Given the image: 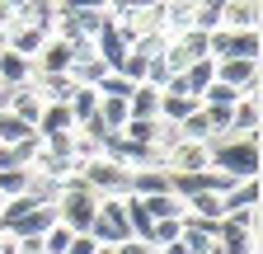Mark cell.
<instances>
[{
    "label": "cell",
    "mask_w": 263,
    "mask_h": 254,
    "mask_svg": "<svg viewBox=\"0 0 263 254\" xmlns=\"http://www.w3.org/2000/svg\"><path fill=\"white\" fill-rule=\"evenodd\" d=\"M179 231H183V216H164V221H155V226H151V245H155V249L170 245V240H179Z\"/></svg>",
    "instance_id": "cell-31"
},
{
    "label": "cell",
    "mask_w": 263,
    "mask_h": 254,
    "mask_svg": "<svg viewBox=\"0 0 263 254\" xmlns=\"http://www.w3.org/2000/svg\"><path fill=\"white\" fill-rule=\"evenodd\" d=\"M197 108H202V104H197V94H174V89H160V122H183L188 113H197Z\"/></svg>",
    "instance_id": "cell-11"
},
{
    "label": "cell",
    "mask_w": 263,
    "mask_h": 254,
    "mask_svg": "<svg viewBox=\"0 0 263 254\" xmlns=\"http://www.w3.org/2000/svg\"><path fill=\"white\" fill-rule=\"evenodd\" d=\"M94 89H99V94H108V99H127V94H132V89H137V85H132V80H127L122 71H108V76H104V80H99Z\"/></svg>",
    "instance_id": "cell-29"
},
{
    "label": "cell",
    "mask_w": 263,
    "mask_h": 254,
    "mask_svg": "<svg viewBox=\"0 0 263 254\" xmlns=\"http://www.w3.org/2000/svg\"><path fill=\"white\" fill-rule=\"evenodd\" d=\"M212 170H221V174H230V179H258V170H263L258 137H226V141H212Z\"/></svg>",
    "instance_id": "cell-1"
},
{
    "label": "cell",
    "mask_w": 263,
    "mask_h": 254,
    "mask_svg": "<svg viewBox=\"0 0 263 254\" xmlns=\"http://www.w3.org/2000/svg\"><path fill=\"white\" fill-rule=\"evenodd\" d=\"M212 254H258V235L245 231V226H235L230 216H221L216 221V249Z\"/></svg>",
    "instance_id": "cell-7"
},
{
    "label": "cell",
    "mask_w": 263,
    "mask_h": 254,
    "mask_svg": "<svg viewBox=\"0 0 263 254\" xmlns=\"http://www.w3.org/2000/svg\"><path fill=\"white\" fill-rule=\"evenodd\" d=\"M141 207H146V216H151V221L183 216V198H179V193H151V198H141Z\"/></svg>",
    "instance_id": "cell-25"
},
{
    "label": "cell",
    "mask_w": 263,
    "mask_h": 254,
    "mask_svg": "<svg viewBox=\"0 0 263 254\" xmlns=\"http://www.w3.org/2000/svg\"><path fill=\"white\" fill-rule=\"evenodd\" d=\"M183 216H197V221H221V216H226L221 193H212V188H202V193H188V198H183Z\"/></svg>",
    "instance_id": "cell-19"
},
{
    "label": "cell",
    "mask_w": 263,
    "mask_h": 254,
    "mask_svg": "<svg viewBox=\"0 0 263 254\" xmlns=\"http://www.w3.org/2000/svg\"><path fill=\"white\" fill-rule=\"evenodd\" d=\"M28 193V170H0V198Z\"/></svg>",
    "instance_id": "cell-32"
},
{
    "label": "cell",
    "mask_w": 263,
    "mask_h": 254,
    "mask_svg": "<svg viewBox=\"0 0 263 254\" xmlns=\"http://www.w3.org/2000/svg\"><path fill=\"white\" fill-rule=\"evenodd\" d=\"M28 80H33V61L10 52V47H0V85L14 89V85H28Z\"/></svg>",
    "instance_id": "cell-15"
},
{
    "label": "cell",
    "mask_w": 263,
    "mask_h": 254,
    "mask_svg": "<svg viewBox=\"0 0 263 254\" xmlns=\"http://www.w3.org/2000/svg\"><path fill=\"white\" fill-rule=\"evenodd\" d=\"M43 38L47 33H43V28H33V24H10L5 28V47L19 52V57H28V61H33V52L43 47Z\"/></svg>",
    "instance_id": "cell-16"
},
{
    "label": "cell",
    "mask_w": 263,
    "mask_h": 254,
    "mask_svg": "<svg viewBox=\"0 0 263 254\" xmlns=\"http://www.w3.org/2000/svg\"><path fill=\"white\" fill-rule=\"evenodd\" d=\"M174 71L164 66V57H151L146 61V76H141V85H155V89H164V80H170Z\"/></svg>",
    "instance_id": "cell-33"
},
{
    "label": "cell",
    "mask_w": 263,
    "mask_h": 254,
    "mask_svg": "<svg viewBox=\"0 0 263 254\" xmlns=\"http://www.w3.org/2000/svg\"><path fill=\"white\" fill-rule=\"evenodd\" d=\"M258 122H263L258 94H240L235 108H230V137H258Z\"/></svg>",
    "instance_id": "cell-8"
},
{
    "label": "cell",
    "mask_w": 263,
    "mask_h": 254,
    "mask_svg": "<svg viewBox=\"0 0 263 254\" xmlns=\"http://www.w3.org/2000/svg\"><path fill=\"white\" fill-rule=\"evenodd\" d=\"M5 108H10L14 118H24V122H38V113H43V99H38V89H33V80H28V85H14V89H5Z\"/></svg>",
    "instance_id": "cell-10"
},
{
    "label": "cell",
    "mask_w": 263,
    "mask_h": 254,
    "mask_svg": "<svg viewBox=\"0 0 263 254\" xmlns=\"http://www.w3.org/2000/svg\"><path fill=\"white\" fill-rule=\"evenodd\" d=\"M202 170H212V146L207 141L179 137L170 151H164V174H202Z\"/></svg>",
    "instance_id": "cell-4"
},
{
    "label": "cell",
    "mask_w": 263,
    "mask_h": 254,
    "mask_svg": "<svg viewBox=\"0 0 263 254\" xmlns=\"http://www.w3.org/2000/svg\"><path fill=\"white\" fill-rule=\"evenodd\" d=\"M66 104H71V118H76V122H85L89 113H99V89H94V85H76Z\"/></svg>",
    "instance_id": "cell-26"
},
{
    "label": "cell",
    "mask_w": 263,
    "mask_h": 254,
    "mask_svg": "<svg viewBox=\"0 0 263 254\" xmlns=\"http://www.w3.org/2000/svg\"><path fill=\"white\" fill-rule=\"evenodd\" d=\"M127 118H132L127 113V99H108V94H99V122H104L108 132H118Z\"/></svg>",
    "instance_id": "cell-28"
},
{
    "label": "cell",
    "mask_w": 263,
    "mask_h": 254,
    "mask_svg": "<svg viewBox=\"0 0 263 254\" xmlns=\"http://www.w3.org/2000/svg\"><path fill=\"white\" fill-rule=\"evenodd\" d=\"M258 198H263V179H235L221 193V207L226 212H240V207H258Z\"/></svg>",
    "instance_id": "cell-12"
},
{
    "label": "cell",
    "mask_w": 263,
    "mask_h": 254,
    "mask_svg": "<svg viewBox=\"0 0 263 254\" xmlns=\"http://www.w3.org/2000/svg\"><path fill=\"white\" fill-rule=\"evenodd\" d=\"M216 80L230 85V89H240V94H258V80H263L258 57H221L216 61Z\"/></svg>",
    "instance_id": "cell-5"
},
{
    "label": "cell",
    "mask_w": 263,
    "mask_h": 254,
    "mask_svg": "<svg viewBox=\"0 0 263 254\" xmlns=\"http://www.w3.org/2000/svg\"><path fill=\"white\" fill-rule=\"evenodd\" d=\"M89 235H94L99 245H118V240H132V226H127L122 198H99V207H94V221H89Z\"/></svg>",
    "instance_id": "cell-3"
},
{
    "label": "cell",
    "mask_w": 263,
    "mask_h": 254,
    "mask_svg": "<svg viewBox=\"0 0 263 254\" xmlns=\"http://www.w3.org/2000/svg\"><path fill=\"white\" fill-rule=\"evenodd\" d=\"M127 113L132 118H155L160 113V89L155 85H137V89L127 94Z\"/></svg>",
    "instance_id": "cell-24"
},
{
    "label": "cell",
    "mask_w": 263,
    "mask_h": 254,
    "mask_svg": "<svg viewBox=\"0 0 263 254\" xmlns=\"http://www.w3.org/2000/svg\"><path fill=\"white\" fill-rule=\"evenodd\" d=\"M71 57H76V43L61 38V33H47L43 47L33 52V76H57V71H71Z\"/></svg>",
    "instance_id": "cell-6"
},
{
    "label": "cell",
    "mask_w": 263,
    "mask_h": 254,
    "mask_svg": "<svg viewBox=\"0 0 263 254\" xmlns=\"http://www.w3.org/2000/svg\"><path fill=\"white\" fill-rule=\"evenodd\" d=\"M38 137H52V132H76V118H71V104H43L38 122H33Z\"/></svg>",
    "instance_id": "cell-13"
},
{
    "label": "cell",
    "mask_w": 263,
    "mask_h": 254,
    "mask_svg": "<svg viewBox=\"0 0 263 254\" xmlns=\"http://www.w3.org/2000/svg\"><path fill=\"white\" fill-rule=\"evenodd\" d=\"M52 221H57V207H47V203H38V207H33L28 216H19L14 221V226L5 231V235H43L47 226H52Z\"/></svg>",
    "instance_id": "cell-21"
},
{
    "label": "cell",
    "mask_w": 263,
    "mask_h": 254,
    "mask_svg": "<svg viewBox=\"0 0 263 254\" xmlns=\"http://www.w3.org/2000/svg\"><path fill=\"white\" fill-rule=\"evenodd\" d=\"M71 235H76L71 226H61V221H52V226L43 231V249H47V254H66V245H71Z\"/></svg>",
    "instance_id": "cell-30"
},
{
    "label": "cell",
    "mask_w": 263,
    "mask_h": 254,
    "mask_svg": "<svg viewBox=\"0 0 263 254\" xmlns=\"http://www.w3.org/2000/svg\"><path fill=\"white\" fill-rule=\"evenodd\" d=\"M14 24H33V28H43V33H52V24H57V0H19Z\"/></svg>",
    "instance_id": "cell-14"
},
{
    "label": "cell",
    "mask_w": 263,
    "mask_h": 254,
    "mask_svg": "<svg viewBox=\"0 0 263 254\" xmlns=\"http://www.w3.org/2000/svg\"><path fill=\"white\" fill-rule=\"evenodd\" d=\"M76 170L85 174V184L94 188L99 198H127L132 193V170L118 165V160H108V155H94V160H85Z\"/></svg>",
    "instance_id": "cell-2"
},
{
    "label": "cell",
    "mask_w": 263,
    "mask_h": 254,
    "mask_svg": "<svg viewBox=\"0 0 263 254\" xmlns=\"http://www.w3.org/2000/svg\"><path fill=\"white\" fill-rule=\"evenodd\" d=\"M66 254H99V240H94L89 231H76L71 245H66Z\"/></svg>",
    "instance_id": "cell-35"
},
{
    "label": "cell",
    "mask_w": 263,
    "mask_h": 254,
    "mask_svg": "<svg viewBox=\"0 0 263 254\" xmlns=\"http://www.w3.org/2000/svg\"><path fill=\"white\" fill-rule=\"evenodd\" d=\"M33 89H38L43 104H66L76 85H71V76H66V71H57V76H33Z\"/></svg>",
    "instance_id": "cell-20"
},
{
    "label": "cell",
    "mask_w": 263,
    "mask_h": 254,
    "mask_svg": "<svg viewBox=\"0 0 263 254\" xmlns=\"http://www.w3.org/2000/svg\"><path fill=\"white\" fill-rule=\"evenodd\" d=\"M14 14H19V0H0V28H10Z\"/></svg>",
    "instance_id": "cell-37"
},
{
    "label": "cell",
    "mask_w": 263,
    "mask_h": 254,
    "mask_svg": "<svg viewBox=\"0 0 263 254\" xmlns=\"http://www.w3.org/2000/svg\"><path fill=\"white\" fill-rule=\"evenodd\" d=\"M113 254H155V245L132 235V240H118V245H113Z\"/></svg>",
    "instance_id": "cell-36"
},
{
    "label": "cell",
    "mask_w": 263,
    "mask_h": 254,
    "mask_svg": "<svg viewBox=\"0 0 263 254\" xmlns=\"http://www.w3.org/2000/svg\"><path fill=\"white\" fill-rule=\"evenodd\" d=\"M212 80H216V61H212V57H197V61H188V66H183V85H188V94H202Z\"/></svg>",
    "instance_id": "cell-23"
},
{
    "label": "cell",
    "mask_w": 263,
    "mask_h": 254,
    "mask_svg": "<svg viewBox=\"0 0 263 254\" xmlns=\"http://www.w3.org/2000/svg\"><path fill=\"white\" fill-rule=\"evenodd\" d=\"M127 47H132V43H127V38L118 33V24H108L104 33L94 38V52L104 57V66H108V71H118V66H122V57H127Z\"/></svg>",
    "instance_id": "cell-17"
},
{
    "label": "cell",
    "mask_w": 263,
    "mask_h": 254,
    "mask_svg": "<svg viewBox=\"0 0 263 254\" xmlns=\"http://www.w3.org/2000/svg\"><path fill=\"white\" fill-rule=\"evenodd\" d=\"M258 14H263V0H226L221 5V28H258Z\"/></svg>",
    "instance_id": "cell-9"
},
{
    "label": "cell",
    "mask_w": 263,
    "mask_h": 254,
    "mask_svg": "<svg viewBox=\"0 0 263 254\" xmlns=\"http://www.w3.org/2000/svg\"><path fill=\"white\" fill-rule=\"evenodd\" d=\"M132 193L151 198V193H174V188H170V174L160 165H141V170H132Z\"/></svg>",
    "instance_id": "cell-18"
},
{
    "label": "cell",
    "mask_w": 263,
    "mask_h": 254,
    "mask_svg": "<svg viewBox=\"0 0 263 254\" xmlns=\"http://www.w3.org/2000/svg\"><path fill=\"white\" fill-rule=\"evenodd\" d=\"M118 137L137 141V146H155V141H160V118H127V122L118 127Z\"/></svg>",
    "instance_id": "cell-22"
},
{
    "label": "cell",
    "mask_w": 263,
    "mask_h": 254,
    "mask_svg": "<svg viewBox=\"0 0 263 254\" xmlns=\"http://www.w3.org/2000/svg\"><path fill=\"white\" fill-rule=\"evenodd\" d=\"M132 5H160V0H132Z\"/></svg>",
    "instance_id": "cell-38"
},
{
    "label": "cell",
    "mask_w": 263,
    "mask_h": 254,
    "mask_svg": "<svg viewBox=\"0 0 263 254\" xmlns=\"http://www.w3.org/2000/svg\"><path fill=\"white\" fill-rule=\"evenodd\" d=\"M193 28H197V33H216V28H221V10H212V5H197Z\"/></svg>",
    "instance_id": "cell-34"
},
{
    "label": "cell",
    "mask_w": 263,
    "mask_h": 254,
    "mask_svg": "<svg viewBox=\"0 0 263 254\" xmlns=\"http://www.w3.org/2000/svg\"><path fill=\"white\" fill-rule=\"evenodd\" d=\"M24 137H33V122L14 118L10 108H0V146H14V141H24Z\"/></svg>",
    "instance_id": "cell-27"
}]
</instances>
